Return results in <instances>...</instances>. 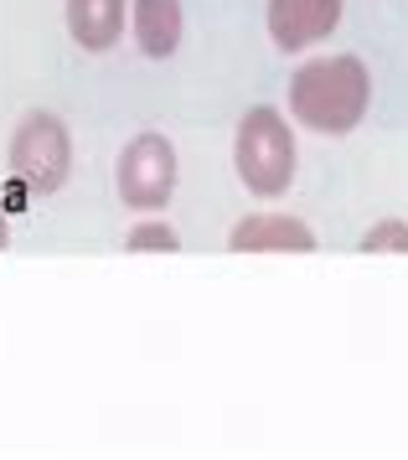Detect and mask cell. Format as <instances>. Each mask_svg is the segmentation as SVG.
I'll return each instance as SVG.
<instances>
[{
    "label": "cell",
    "instance_id": "1",
    "mask_svg": "<svg viewBox=\"0 0 408 460\" xmlns=\"http://www.w3.org/2000/svg\"><path fill=\"white\" fill-rule=\"evenodd\" d=\"M372 104V73L362 58L336 52V58H310L289 78V119L310 135L341 140L368 119Z\"/></svg>",
    "mask_w": 408,
    "mask_h": 460
},
{
    "label": "cell",
    "instance_id": "2",
    "mask_svg": "<svg viewBox=\"0 0 408 460\" xmlns=\"http://www.w3.org/2000/svg\"><path fill=\"white\" fill-rule=\"evenodd\" d=\"M295 166H300V150H295V129L274 104H253L238 119V135H233V171L253 197H285L289 181H295Z\"/></svg>",
    "mask_w": 408,
    "mask_h": 460
},
{
    "label": "cell",
    "instance_id": "3",
    "mask_svg": "<svg viewBox=\"0 0 408 460\" xmlns=\"http://www.w3.org/2000/svg\"><path fill=\"white\" fill-rule=\"evenodd\" d=\"M5 161H11V176L31 197H58L67 187V176H73V135H67V125L58 114L31 109L16 125V135H11Z\"/></svg>",
    "mask_w": 408,
    "mask_h": 460
},
{
    "label": "cell",
    "instance_id": "4",
    "mask_svg": "<svg viewBox=\"0 0 408 460\" xmlns=\"http://www.w3.org/2000/svg\"><path fill=\"white\" fill-rule=\"evenodd\" d=\"M176 181H182L176 146L165 135H155V129L135 135L120 150V161H114V191H120L124 208H135V212H161L176 197Z\"/></svg>",
    "mask_w": 408,
    "mask_h": 460
},
{
    "label": "cell",
    "instance_id": "5",
    "mask_svg": "<svg viewBox=\"0 0 408 460\" xmlns=\"http://www.w3.org/2000/svg\"><path fill=\"white\" fill-rule=\"evenodd\" d=\"M264 26L279 52H310L341 26V0H269Z\"/></svg>",
    "mask_w": 408,
    "mask_h": 460
},
{
    "label": "cell",
    "instance_id": "6",
    "mask_svg": "<svg viewBox=\"0 0 408 460\" xmlns=\"http://www.w3.org/2000/svg\"><path fill=\"white\" fill-rule=\"evenodd\" d=\"M227 249L233 253H315V233H310V223L289 217V212H253V217L233 223Z\"/></svg>",
    "mask_w": 408,
    "mask_h": 460
},
{
    "label": "cell",
    "instance_id": "7",
    "mask_svg": "<svg viewBox=\"0 0 408 460\" xmlns=\"http://www.w3.org/2000/svg\"><path fill=\"white\" fill-rule=\"evenodd\" d=\"M129 31H135V47L145 58H155V63L176 58L186 31L182 0H129Z\"/></svg>",
    "mask_w": 408,
    "mask_h": 460
},
{
    "label": "cell",
    "instance_id": "8",
    "mask_svg": "<svg viewBox=\"0 0 408 460\" xmlns=\"http://www.w3.org/2000/svg\"><path fill=\"white\" fill-rule=\"evenodd\" d=\"M124 11H129V0H67V37L83 52L103 58L124 37Z\"/></svg>",
    "mask_w": 408,
    "mask_h": 460
},
{
    "label": "cell",
    "instance_id": "9",
    "mask_svg": "<svg viewBox=\"0 0 408 460\" xmlns=\"http://www.w3.org/2000/svg\"><path fill=\"white\" fill-rule=\"evenodd\" d=\"M124 249L129 253H176L182 249V233L171 228L165 217H150V212H145L140 223L124 233Z\"/></svg>",
    "mask_w": 408,
    "mask_h": 460
},
{
    "label": "cell",
    "instance_id": "10",
    "mask_svg": "<svg viewBox=\"0 0 408 460\" xmlns=\"http://www.w3.org/2000/svg\"><path fill=\"white\" fill-rule=\"evenodd\" d=\"M362 253H408V223L404 217H383V223H372L362 233Z\"/></svg>",
    "mask_w": 408,
    "mask_h": 460
},
{
    "label": "cell",
    "instance_id": "11",
    "mask_svg": "<svg viewBox=\"0 0 408 460\" xmlns=\"http://www.w3.org/2000/svg\"><path fill=\"white\" fill-rule=\"evenodd\" d=\"M0 249H11V233H5V212H0Z\"/></svg>",
    "mask_w": 408,
    "mask_h": 460
}]
</instances>
